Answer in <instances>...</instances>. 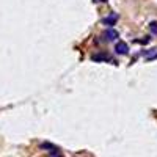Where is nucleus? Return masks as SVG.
<instances>
[{
    "label": "nucleus",
    "mask_w": 157,
    "mask_h": 157,
    "mask_svg": "<svg viewBox=\"0 0 157 157\" xmlns=\"http://www.w3.org/2000/svg\"><path fill=\"white\" fill-rule=\"evenodd\" d=\"M115 52L118 55H126L127 52H129V46L126 44V43H116V46H115Z\"/></svg>",
    "instance_id": "nucleus-1"
},
{
    "label": "nucleus",
    "mask_w": 157,
    "mask_h": 157,
    "mask_svg": "<svg viewBox=\"0 0 157 157\" xmlns=\"http://www.w3.org/2000/svg\"><path fill=\"white\" fill-rule=\"evenodd\" d=\"M118 19H120V16H118V14H113V13H112L110 16H107V17L102 19V24H104V25H115Z\"/></svg>",
    "instance_id": "nucleus-2"
},
{
    "label": "nucleus",
    "mask_w": 157,
    "mask_h": 157,
    "mask_svg": "<svg viewBox=\"0 0 157 157\" xmlns=\"http://www.w3.org/2000/svg\"><path fill=\"white\" fill-rule=\"evenodd\" d=\"M141 55L145 57L146 60H155L157 58V47L155 49H151V50H145Z\"/></svg>",
    "instance_id": "nucleus-3"
},
{
    "label": "nucleus",
    "mask_w": 157,
    "mask_h": 157,
    "mask_svg": "<svg viewBox=\"0 0 157 157\" xmlns=\"http://www.w3.org/2000/svg\"><path fill=\"white\" fill-rule=\"evenodd\" d=\"M105 36H107L109 41H115V39H116L118 36H120V35H118V32H116V30L110 29V30H107V32H105Z\"/></svg>",
    "instance_id": "nucleus-4"
},
{
    "label": "nucleus",
    "mask_w": 157,
    "mask_h": 157,
    "mask_svg": "<svg viewBox=\"0 0 157 157\" xmlns=\"http://www.w3.org/2000/svg\"><path fill=\"white\" fill-rule=\"evenodd\" d=\"M94 61H112V58L109 57V55H105V54H99V55H93L91 57Z\"/></svg>",
    "instance_id": "nucleus-5"
},
{
    "label": "nucleus",
    "mask_w": 157,
    "mask_h": 157,
    "mask_svg": "<svg viewBox=\"0 0 157 157\" xmlns=\"http://www.w3.org/2000/svg\"><path fill=\"white\" fill-rule=\"evenodd\" d=\"M149 27L152 29V32H154V33H157V22H152V24L149 25Z\"/></svg>",
    "instance_id": "nucleus-6"
},
{
    "label": "nucleus",
    "mask_w": 157,
    "mask_h": 157,
    "mask_svg": "<svg viewBox=\"0 0 157 157\" xmlns=\"http://www.w3.org/2000/svg\"><path fill=\"white\" fill-rule=\"evenodd\" d=\"M99 2H107V0H99Z\"/></svg>",
    "instance_id": "nucleus-7"
}]
</instances>
